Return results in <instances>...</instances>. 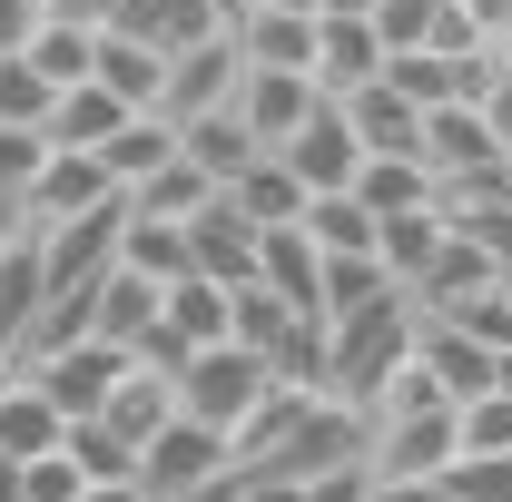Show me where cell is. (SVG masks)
Masks as SVG:
<instances>
[{"label":"cell","instance_id":"obj_6","mask_svg":"<svg viewBox=\"0 0 512 502\" xmlns=\"http://www.w3.org/2000/svg\"><path fill=\"white\" fill-rule=\"evenodd\" d=\"M237 79H247V60H237V40L217 30V40H197V50H178L168 60V89H158V119H217V109H237Z\"/></svg>","mask_w":512,"mask_h":502},{"label":"cell","instance_id":"obj_34","mask_svg":"<svg viewBox=\"0 0 512 502\" xmlns=\"http://www.w3.org/2000/svg\"><path fill=\"white\" fill-rule=\"evenodd\" d=\"M444 502H512V453H453Z\"/></svg>","mask_w":512,"mask_h":502},{"label":"cell","instance_id":"obj_11","mask_svg":"<svg viewBox=\"0 0 512 502\" xmlns=\"http://www.w3.org/2000/svg\"><path fill=\"white\" fill-rule=\"evenodd\" d=\"M188 276H207V286H247L256 276V227L227 207V197H207L188 217Z\"/></svg>","mask_w":512,"mask_h":502},{"label":"cell","instance_id":"obj_35","mask_svg":"<svg viewBox=\"0 0 512 502\" xmlns=\"http://www.w3.org/2000/svg\"><path fill=\"white\" fill-rule=\"evenodd\" d=\"M453 424H463V453H512V394H473V404H453Z\"/></svg>","mask_w":512,"mask_h":502},{"label":"cell","instance_id":"obj_19","mask_svg":"<svg viewBox=\"0 0 512 502\" xmlns=\"http://www.w3.org/2000/svg\"><path fill=\"white\" fill-rule=\"evenodd\" d=\"M178 158H188L207 188H237V178H247L266 148H256L247 128H237V109H217V119H188V128H178Z\"/></svg>","mask_w":512,"mask_h":502},{"label":"cell","instance_id":"obj_16","mask_svg":"<svg viewBox=\"0 0 512 502\" xmlns=\"http://www.w3.org/2000/svg\"><path fill=\"white\" fill-rule=\"evenodd\" d=\"M306 79H316V99L365 89V79H384V40L365 30V20H316V60H306Z\"/></svg>","mask_w":512,"mask_h":502},{"label":"cell","instance_id":"obj_8","mask_svg":"<svg viewBox=\"0 0 512 502\" xmlns=\"http://www.w3.org/2000/svg\"><path fill=\"white\" fill-rule=\"evenodd\" d=\"M316 109H325V99H316V79H296V69H247V79H237V128H247L266 158H276L296 128L316 119Z\"/></svg>","mask_w":512,"mask_h":502},{"label":"cell","instance_id":"obj_30","mask_svg":"<svg viewBox=\"0 0 512 502\" xmlns=\"http://www.w3.org/2000/svg\"><path fill=\"white\" fill-rule=\"evenodd\" d=\"M375 256H384V276H394V286H414V276L444 256V217H434V207H414V217H384V227H375Z\"/></svg>","mask_w":512,"mask_h":502},{"label":"cell","instance_id":"obj_12","mask_svg":"<svg viewBox=\"0 0 512 502\" xmlns=\"http://www.w3.org/2000/svg\"><path fill=\"white\" fill-rule=\"evenodd\" d=\"M109 40H138V50L178 60L197 40H217V20H207V0H109Z\"/></svg>","mask_w":512,"mask_h":502},{"label":"cell","instance_id":"obj_28","mask_svg":"<svg viewBox=\"0 0 512 502\" xmlns=\"http://www.w3.org/2000/svg\"><path fill=\"white\" fill-rule=\"evenodd\" d=\"M394 296V276H384V256H325L316 276V325H345V315H365Z\"/></svg>","mask_w":512,"mask_h":502},{"label":"cell","instance_id":"obj_44","mask_svg":"<svg viewBox=\"0 0 512 502\" xmlns=\"http://www.w3.org/2000/svg\"><path fill=\"white\" fill-rule=\"evenodd\" d=\"M266 10H316V0H266Z\"/></svg>","mask_w":512,"mask_h":502},{"label":"cell","instance_id":"obj_32","mask_svg":"<svg viewBox=\"0 0 512 502\" xmlns=\"http://www.w3.org/2000/svg\"><path fill=\"white\" fill-rule=\"evenodd\" d=\"M306 247L316 256H375V217L355 197H306Z\"/></svg>","mask_w":512,"mask_h":502},{"label":"cell","instance_id":"obj_46","mask_svg":"<svg viewBox=\"0 0 512 502\" xmlns=\"http://www.w3.org/2000/svg\"><path fill=\"white\" fill-rule=\"evenodd\" d=\"M503 168H512V148H503Z\"/></svg>","mask_w":512,"mask_h":502},{"label":"cell","instance_id":"obj_31","mask_svg":"<svg viewBox=\"0 0 512 502\" xmlns=\"http://www.w3.org/2000/svg\"><path fill=\"white\" fill-rule=\"evenodd\" d=\"M207 197H217V188L197 178L188 158H168V168H158V178H138V188L119 197V207H128V217H168V227H188V217L207 207Z\"/></svg>","mask_w":512,"mask_h":502},{"label":"cell","instance_id":"obj_23","mask_svg":"<svg viewBox=\"0 0 512 502\" xmlns=\"http://www.w3.org/2000/svg\"><path fill=\"white\" fill-rule=\"evenodd\" d=\"M217 197L247 217L256 237H276V227H306V188L286 178V158H256L247 178H237V188H217Z\"/></svg>","mask_w":512,"mask_h":502},{"label":"cell","instance_id":"obj_43","mask_svg":"<svg viewBox=\"0 0 512 502\" xmlns=\"http://www.w3.org/2000/svg\"><path fill=\"white\" fill-rule=\"evenodd\" d=\"M375 0H316V20H365Z\"/></svg>","mask_w":512,"mask_h":502},{"label":"cell","instance_id":"obj_7","mask_svg":"<svg viewBox=\"0 0 512 502\" xmlns=\"http://www.w3.org/2000/svg\"><path fill=\"white\" fill-rule=\"evenodd\" d=\"M276 158H286V178H296L306 197H345V188H355V168H365V148H355V128H345V109H335V99H325V109L296 128Z\"/></svg>","mask_w":512,"mask_h":502},{"label":"cell","instance_id":"obj_41","mask_svg":"<svg viewBox=\"0 0 512 502\" xmlns=\"http://www.w3.org/2000/svg\"><path fill=\"white\" fill-rule=\"evenodd\" d=\"M20 237H30V207H20V197H0V256L20 247Z\"/></svg>","mask_w":512,"mask_h":502},{"label":"cell","instance_id":"obj_14","mask_svg":"<svg viewBox=\"0 0 512 502\" xmlns=\"http://www.w3.org/2000/svg\"><path fill=\"white\" fill-rule=\"evenodd\" d=\"M158 296H168V286H148V276L109 266V276L89 286V335H99V345H119V355H138V345L158 335Z\"/></svg>","mask_w":512,"mask_h":502},{"label":"cell","instance_id":"obj_15","mask_svg":"<svg viewBox=\"0 0 512 502\" xmlns=\"http://www.w3.org/2000/svg\"><path fill=\"white\" fill-rule=\"evenodd\" d=\"M414 158H424L434 178H463V168H493L503 148H493V128H483V109H473V99H444V109H424Z\"/></svg>","mask_w":512,"mask_h":502},{"label":"cell","instance_id":"obj_47","mask_svg":"<svg viewBox=\"0 0 512 502\" xmlns=\"http://www.w3.org/2000/svg\"><path fill=\"white\" fill-rule=\"evenodd\" d=\"M0 355H10V345H0Z\"/></svg>","mask_w":512,"mask_h":502},{"label":"cell","instance_id":"obj_25","mask_svg":"<svg viewBox=\"0 0 512 502\" xmlns=\"http://www.w3.org/2000/svg\"><path fill=\"white\" fill-rule=\"evenodd\" d=\"M168 158H178V119H158V109H138V119L99 148V168H109V188H119V197L138 188V178H158Z\"/></svg>","mask_w":512,"mask_h":502},{"label":"cell","instance_id":"obj_22","mask_svg":"<svg viewBox=\"0 0 512 502\" xmlns=\"http://www.w3.org/2000/svg\"><path fill=\"white\" fill-rule=\"evenodd\" d=\"M20 60H30V79H40L50 99H60V89H79V79H89V60H99V30H79V20H50V10H40V30L20 40Z\"/></svg>","mask_w":512,"mask_h":502},{"label":"cell","instance_id":"obj_27","mask_svg":"<svg viewBox=\"0 0 512 502\" xmlns=\"http://www.w3.org/2000/svg\"><path fill=\"white\" fill-rule=\"evenodd\" d=\"M89 79H99L119 109H158L168 60H158V50H138V40H109V30H99V60H89Z\"/></svg>","mask_w":512,"mask_h":502},{"label":"cell","instance_id":"obj_39","mask_svg":"<svg viewBox=\"0 0 512 502\" xmlns=\"http://www.w3.org/2000/svg\"><path fill=\"white\" fill-rule=\"evenodd\" d=\"M473 109L493 128V148H512V50H493V69L473 79Z\"/></svg>","mask_w":512,"mask_h":502},{"label":"cell","instance_id":"obj_24","mask_svg":"<svg viewBox=\"0 0 512 502\" xmlns=\"http://www.w3.org/2000/svg\"><path fill=\"white\" fill-rule=\"evenodd\" d=\"M355 207H365V217H414V207H434V168H424V158H365V168H355Z\"/></svg>","mask_w":512,"mask_h":502},{"label":"cell","instance_id":"obj_13","mask_svg":"<svg viewBox=\"0 0 512 502\" xmlns=\"http://www.w3.org/2000/svg\"><path fill=\"white\" fill-rule=\"evenodd\" d=\"M414 365L444 384V404L493 394V345H473V335H463V325H444V315H424V325H414Z\"/></svg>","mask_w":512,"mask_h":502},{"label":"cell","instance_id":"obj_10","mask_svg":"<svg viewBox=\"0 0 512 502\" xmlns=\"http://www.w3.org/2000/svg\"><path fill=\"white\" fill-rule=\"evenodd\" d=\"M335 109H345V128H355V148H365V158H414V138H424V109H414L394 79H365V89H345Z\"/></svg>","mask_w":512,"mask_h":502},{"label":"cell","instance_id":"obj_38","mask_svg":"<svg viewBox=\"0 0 512 502\" xmlns=\"http://www.w3.org/2000/svg\"><path fill=\"white\" fill-rule=\"evenodd\" d=\"M40 158H50V138H40V128H0V197H30Z\"/></svg>","mask_w":512,"mask_h":502},{"label":"cell","instance_id":"obj_36","mask_svg":"<svg viewBox=\"0 0 512 502\" xmlns=\"http://www.w3.org/2000/svg\"><path fill=\"white\" fill-rule=\"evenodd\" d=\"M89 483L69 473V453H40V463H10V502H79Z\"/></svg>","mask_w":512,"mask_h":502},{"label":"cell","instance_id":"obj_29","mask_svg":"<svg viewBox=\"0 0 512 502\" xmlns=\"http://www.w3.org/2000/svg\"><path fill=\"white\" fill-rule=\"evenodd\" d=\"M60 453H69L79 483H138V443H128L119 424H99V414H79V424L60 434Z\"/></svg>","mask_w":512,"mask_h":502},{"label":"cell","instance_id":"obj_4","mask_svg":"<svg viewBox=\"0 0 512 502\" xmlns=\"http://www.w3.org/2000/svg\"><path fill=\"white\" fill-rule=\"evenodd\" d=\"M10 365L40 384V394L60 404L69 424H79V414H99V404L119 394V375H128V355H119V345H99V335H69V345H30V355H10Z\"/></svg>","mask_w":512,"mask_h":502},{"label":"cell","instance_id":"obj_45","mask_svg":"<svg viewBox=\"0 0 512 502\" xmlns=\"http://www.w3.org/2000/svg\"><path fill=\"white\" fill-rule=\"evenodd\" d=\"M10 375H20V365H10V355H0V384H10Z\"/></svg>","mask_w":512,"mask_h":502},{"label":"cell","instance_id":"obj_37","mask_svg":"<svg viewBox=\"0 0 512 502\" xmlns=\"http://www.w3.org/2000/svg\"><path fill=\"white\" fill-rule=\"evenodd\" d=\"M40 119H50V89H40L30 60L10 50V60H0V128H40Z\"/></svg>","mask_w":512,"mask_h":502},{"label":"cell","instance_id":"obj_42","mask_svg":"<svg viewBox=\"0 0 512 502\" xmlns=\"http://www.w3.org/2000/svg\"><path fill=\"white\" fill-rule=\"evenodd\" d=\"M79 502H148V493H138V483H89Z\"/></svg>","mask_w":512,"mask_h":502},{"label":"cell","instance_id":"obj_17","mask_svg":"<svg viewBox=\"0 0 512 502\" xmlns=\"http://www.w3.org/2000/svg\"><path fill=\"white\" fill-rule=\"evenodd\" d=\"M128 119H138V109H119V99H109L99 79H79V89H60V99H50L40 138H50V148H79V158H99V148H109Z\"/></svg>","mask_w":512,"mask_h":502},{"label":"cell","instance_id":"obj_5","mask_svg":"<svg viewBox=\"0 0 512 502\" xmlns=\"http://www.w3.org/2000/svg\"><path fill=\"white\" fill-rule=\"evenodd\" d=\"M453 453H463L453 404H434V414H394V424H365V473H375V483H444Z\"/></svg>","mask_w":512,"mask_h":502},{"label":"cell","instance_id":"obj_3","mask_svg":"<svg viewBox=\"0 0 512 502\" xmlns=\"http://www.w3.org/2000/svg\"><path fill=\"white\" fill-rule=\"evenodd\" d=\"M266 365H256L247 345H207V355H188L178 365V414L188 424H207V434H237L256 404H266Z\"/></svg>","mask_w":512,"mask_h":502},{"label":"cell","instance_id":"obj_1","mask_svg":"<svg viewBox=\"0 0 512 502\" xmlns=\"http://www.w3.org/2000/svg\"><path fill=\"white\" fill-rule=\"evenodd\" d=\"M414 325H424V315H414V296H404V286H394L384 306L345 315V325H325V394L365 414V404H375V384L414 355Z\"/></svg>","mask_w":512,"mask_h":502},{"label":"cell","instance_id":"obj_18","mask_svg":"<svg viewBox=\"0 0 512 502\" xmlns=\"http://www.w3.org/2000/svg\"><path fill=\"white\" fill-rule=\"evenodd\" d=\"M60 434H69V414L30 375L0 384V463H40V453H60Z\"/></svg>","mask_w":512,"mask_h":502},{"label":"cell","instance_id":"obj_21","mask_svg":"<svg viewBox=\"0 0 512 502\" xmlns=\"http://www.w3.org/2000/svg\"><path fill=\"white\" fill-rule=\"evenodd\" d=\"M227 40H237L247 69H296L306 79V60H316V10H256L247 30H227Z\"/></svg>","mask_w":512,"mask_h":502},{"label":"cell","instance_id":"obj_26","mask_svg":"<svg viewBox=\"0 0 512 502\" xmlns=\"http://www.w3.org/2000/svg\"><path fill=\"white\" fill-rule=\"evenodd\" d=\"M119 266H128V276H148V286H178V276H188V227H168V217H128V207H119Z\"/></svg>","mask_w":512,"mask_h":502},{"label":"cell","instance_id":"obj_9","mask_svg":"<svg viewBox=\"0 0 512 502\" xmlns=\"http://www.w3.org/2000/svg\"><path fill=\"white\" fill-rule=\"evenodd\" d=\"M20 207H30V227H69V217H99V207H119V188H109V168H99V158H79V148H50Z\"/></svg>","mask_w":512,"mask_h":502},{"label":"cell","instance_id":"obj_33","mask_svg":"<svg viewBox=\"0 0 512 502\" xmlns=\"http://www.w3.org/2000/svg\"><path fill=\"white\" fill-rule=\"evenodd\" d=\"M434 20H444V0H375V10H365V30L384 40V60L434 50Z\"/></svg>","mask_w":512,"mask_h":502},{"label":"cell","instance_id":"obj_40","mask_svg":"<svg viewBox=\"0 0 512 502\" xmlns=\"http://www.w3.org/2000/svg\"><path fill=\"white\" fill-rule=\"evenodd\" d=\"M30 30H40V0H0V60H10Z\"/></svg>","mask_w":512,"mask_h":502},{"label":"cell","instance_id":"obj_2","mask_svg":"<svg viewBox=\"0 0 512 502\" xmlns=\"http://www.w3.org/2000/svg\"><path fill=\"white\" fill-rule=\"evenodd\" d=\"M227 473H237L227 434H207V424H188V414H168V424L148 434V453H138V493L148 502H197V493H217Z\"/></svg>","mask_w":512,"mask_h":502},{"label":"cell","instance_id":"obj_20","mask_svg":"<svg viewBox=\"0 0 512 502\" xmlns=\"http://www.w3.org/2000/svg\"><path fill=\"white\" fill-rule=\"evenodd\" d=\"M158 335H168L178 355H207V345H227V286H207V276H178V286L158 296Z\"/></svg>","mask_w":512,"mask_h":502}]
</instances>
